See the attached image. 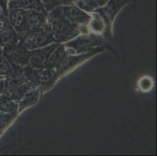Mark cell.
I'll use <instances>...</instances> for the list:
<instances>
[{"label": "cell", "mask_w": 157, "mask_h": 156, "mask_svg": "<svg viewBox=\"0 0 157 156\" xmlns=\"http://www.w3.org/2000/svg\"><path fill=\"white\" fill-rule=\"evenodd\" d=\"M52 32L48 27H41L35 31H31L29 36L24 42L26 48H34L38 47H43L48 45L52 40Z\"/></svg>", "instance_id": "6da1fadb"}, {"label": "cell", "mask_w": 157, "mask_h": 156, "mask_svg": "<svg viewBox=\"0 0 157 156\" xmlns=\"http://www.w3.org/2000/svg\"><path fill=\"white\" fill-rule=\"evenodd\" d=\"M6 50V55L11 60L12 63L17 67L26 65L30 60V54L24 47L9 46Z\"/></svg>", "instance_id": "7a4b0ae2"}, {"label": "cell", "mask_w": 157, "mask_h": 156, "mask_svg": "<svg viewBox=\"0 0 157 156\" xmlns=\"http://www.w3.org/2000/svg\"><path fill=\"white\" fill-rule=\"evenodd\" d=\"M10 10L23 9L25 10H34L44 12L45 6L40 0H12L8 4Z\"/></svg>", "instance_id": "3957f363"}, {"label": "cell", "mask_w": 157, "mask_h": 156, "mask_svg": "<svg viewBox=\"0 0 157 156\" xmlns=\"http://www.w3.org/2000/svg\"><path fill=\"white\" fill-rule=\"evenodd\" d=\"M55 47L56 45H52L50 46L45 47V48L31 52V54L30 55V61L31 63V65L36 68L44 67L45 65L48 55L50 54L51 51Z\"/></svg>", "instance_id": "277c9868"}, {"label": "cell", "mask_w": 157, "mask_h": 156, "mask_svg": "<svg viewBox=\"0 0 157 156\" xmlns=\"http://www.w3.org/2000/svg\"><path fill=\"white\" fill-rule=\"evenodd\" d=\"M44 21H45V17H44L43 12L28 10L25 28L28 32H31L42 27Z\"/></svg>", "instance_id": "5b68a950"}, {"label": "cell", "mask_w": 157, "mask_h": 156, "mask_svg": "<svg viewBox=\"0 0 157 156\" xmlns=\"http://www.w3.org/2000/svg\"><path fill=\"white\" fill-rule=\"evenodd\" d=\"M52 32L55 35L56 38L58 40L69 38L74 34V30L71 28L63 21H54L52 24Z\"/></svg>", "instance_id": "8992f818"}, {"label": "cell", "mask_w": 157, "mask_h": 156, "mask_svg": "<svg viewBox=\"0 0 157 156\" xmlns=\"http://www.w3.org/2000/svg\"><path fill=\"white\" fill-rule=\"evenodd\" d=\"M27 12L28 10H25L23 9H16V10H10V22L16 31H21L23 28H25Z\"/></svg>", "instance_id": "52a82bcc"}, {"label": "cell", "mask_w": 157, "mask_h": 156, "mask_svg": "<svg viewBox=\"0 0 157 156\" xmlns=\"http://www.w3.org/2000/svg\"><path fill=\"white\" fill-rule=\"evenodd\" d=\"M61 10L65 14L66 17L73 22L84 23L89 19L86 13L75 6H65Z\"/></svg>", "instance_id": "ba28073f"}, {"label": "cell", "mask_w": 157, "mask_h": 156, "mask_svg": "<svg viewBox=\"0 0 157 156\" xmlns=\"http://www.w3.org/2000/svg\"><path fill=\"white\" fill-rule=\"evenodd\" d=\"M64 55L63 48L61 45H58L57 47H55L51 51L50 54L48 55V59L46 60L45 65L47 66H55L63 58V55Z\"/></svg>", "instance_id": "9c48e42d"}, {"label": "cell", "mask_w": 157, "mask_h": 156, "mask_svg": "<svg viewBox=\"0 0 157 156\" xmlns=\"http://www.w3.org/2000/svg\"><path fill=\"white\" fill-rule=\"evenodd\" d=\"M17 41V37L14 31L10 29L6 30L3 34L1 35L0 38V42L3 46L9 47L11 46L16 42Z\"/></svg>", "instance_id": "30bf717a"}, {"label": "cell", "mask_w": 157, "mask_h": 156, "mask_svg": "<svg viewBox=\"0 0 157 156\" xmlns=\"http://www.w3.org/2000/svg\"><path fill=\"white\" fill-rule=\"evenodd\" d=\"M108 2V0H82L83 4H85L88 6L91 7H98L102 6L105 5Z\"/></svg>", "instance_id": "8fae6325"}, {"label": "cell", "mask_w": 157, "mask_h": 156, "mask_svg": "<svg viewBox=\"0 0 157 156\" xmlns=\"http://www.w3.org/2000/svg\"><path fill=\"white\" fill-rule=\"evenodd\" d=\"M15 108L13 102L8 100H0V110L3 111H10Z\"/></svg>", "instance_id": "7c38bea8"}, {"label": "cell", "mask_w": 157, "mask_h": 156, "mask_svg": "<svg viewBox=\"0 0 157 156\" xmlns=\"http://www.w3.org/2000/svg\"><path fill=\"white\" fill-rule=\"evenodd\" d=\"M10 70V65L6 59H0V74H6Z\"/></svg>", "instance_id": "4fadbf2b"}, {"label": "cell", "mask_w": 157, "mask_h": 156, "mask_svg": "<svg viewBox=\"0 0 157 156\" xmlns=\"http://www.w3.org/2000/svg\"><path fill=\"white\" fill-rule=\"evenodd\" d=\"M24 82V80L22 78H12V79L9 80L8 82H7V85L9 88H15L18 86L21 85Z\"/></svg>", "instance_id": "5bb4252c"}, {"label": "cell", "mask_w": 157, "mask_h": 156, "mask_svg": "<svg viewBox=\"0 0 157 156\" xmlns=\"http://www.w3.org/2000/svg\"><path fill=\"white\" fill-rule=\"evenodd\" d=\"M9 1H12V0H9Z\"/></svg>", "instance_id": "9a60e30c"}, {"label": "cell", "mask_w": 157, "mask_h": 156, "mask_svg": "<svg viewBox=\"0 0 157 156\" xmlns=\"http://www.w3.org/2000/svg\"><path fill=\"white\" fill-rule=\"evenodd\" d=\"M0 13H1V10H0Z\"/></svg>", "instance_id": "2e32d148"}]
</instances>
